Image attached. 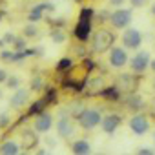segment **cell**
<instances>
[{
    "label": "cell",
    "mask_w": 155,
    "mask_h": 155,
    "mask_svg": "<svg viewBox=\"0 0 155 155\" xmlns=\"http://www.w3.org/2000/svg\"><path fill=\"white\" fill-rule=\"evenodd\" d=\"M91 13H93V9L84 8V9L81 11V20H79V24L75 26V37L79 38L81 42H86L88 37H90V33H91Z\"/></svg>",
    "instance_id": "cell-1"
},
{
    "label": "cell",
    "mask_w": 155,
    "mask_h": 155,
    "mask_svg": "<svg viewBox=\"0 0 155 155\" xmlns=\"http://www.w3.org/2000/svg\"><path fill=\"white\" fill-rule=\"evenodd\" d=\"M77 120H79V124L84 130H93L102 122V115L95 108H84L79 115H77Z\"/></svg>",
    "instance_id": "cell-2"
},
{
    "label": "cell",
    "mask_w": 155,
    "mask_h": 155,
    "mask_svg": "<svg viewBox=\"0 0 155 155\" xmlns=\"http://www.w3.org/2000/svg\"><path fill=\"white\" fill-rule=\"evenodd\" d=\"M113 42H115V35L110 29H99L93 37V51L104 53L113 48Z\"/></svg>",
    "instance_id": "cell-3"
},
{
    "label": "cell",
    "mask_w": 155,
    "mask_h": 155,
    "mask_svg": "<svg viewBox=\"0 0 155 155\" xmlns=\"http://www.w3.org/2000/svg\"><path fill=\"white\" fill-rule=\"evenodd\" d=\"M110 22L115 29H124L130 26L131 22V9H124V8H119L115 9L111 15H110Z\"/></svg>",
    "instance_id": "cell-4"
},
{
    "label": "cell",
    "mask_w": 155,
    "mask_h": 155,
    "mask_svg": "<svg viewBox=\"0 0 155 155\" xmlns=\"http://www.w3.org/2000/svg\"><path fill=\"white\" fill-rule=\"evenodd\" d=\"M128 126H130V130H131L135 135H146V133L150 131V120H148V117H146L144 113H135V115L130 119Z\"/></svg>",
    "instance_id": "cell-5"
},
{
    "label": "cell",
    "mask_w": 155,
    "mask_h": 155,
    "mask_svg": "<svg viewBox=\"0 0 155 155\" xmlns=\"http://www.w3.org/2000/svg\"><path fill=\"white\" fill-rule=\"evenodd\" d=\"M150 62H151L150 53H148V51H139V53H135V55L130 58V68H131V71H135V73H144V71L150 68Z\"/></svg>",
    "instance_id": "cell-6"
},
{
    "label": "cell",
    "mask_w": 155,
    "mask_h": 155,
    "mask_svg": "<svg viewBox=\"0 0 155 155\" xmlns=\"http://www.w3.org/2000/svg\"><path fill=\"white\" fill-rule=\"evenodd\" d=\"M122 44H124V48H128V49H137V48L142 44V35H140V31L135 29V28L126 29V31L122 33Z\"/></svg>",
    "instance_id": "cell-7"
},
{
    "label": "cell",
    "mask_w": 155,
    "mask_h": 155,
    "mask_svg": "<svg viewBox=\"0 0 155 155\" xmlns=\"http://www.w3.org/2000/svg\"><path fill=\"white\" fill-rule=\"evenodd\" d=\"M128 64V53L124 48H119V46H113L110 49V66L119 69V68H124Z\"/></svg>",
    "instance_id": "cell-8"
},
{
    "label": "cell",
    "mask_w": 155,
    "mask_h": 155,
    "mask_svg": "<svg viewBox=\"0 0 155 155\" xmlns=\"http://www.w3.org/2000/svg\"><path fill=\"white\" fill-rule=\"evenodd\" d=\"M120 122H122V119H120V115H119V113H108L106 117H102L101 128H102V131H104V133L111 135V133H115V131H117V128L120 126Z\"/></svg>",
    "instance_id": "cell-9"
},
{
    "label": "cell",
    "mask_w": 155,
    "mask_h": 155,
    "mask_svg": "<svg viewBox=\"0 0 155 155\" xmlns=\"http://www.w3.org/2000/svg\"><path fill=\"white\" fill-rule=\"evenodd\" d=\"M57 133H58V137H62V139H69V137L75 133V126H73V122L69 120V117H60V119L57 120Z\"/></svg>",
    "instance_id": "cell-10"
},
{
    "label": "cell",
    "mask_w": 155,
    "mask_h": 155,
    "mask_svg": "<svg viewBox=\"0 0 155 155\" xmlns=\"http://www.w3.org/2000/svg\"><path fill=\"white\" fill-rule=\"evenodd\" d=\"M33 126H35V130L38 133H48L51 130V126H53V117L49 113H38L35 117V124Z\"/></svg>",
    "instance_id": "cell-11"
},
{
    "label": "cell",
    "mask_w": 155,
    "mask_h": 155,
    "mask_svg": "<svg viewBox=\"0 0 155 155\" xmlns=\"http://www.w3.org/2000/svg\"><path fill=\"white\" fill-rule=\"evenodd\" d=\"M28 99H29V91L24 90V88H18V90H15V93L11 95L9 104H11V108L18 110V108H22V106H26Z\"/></svg>",
    "instance_id": "cell-12"
},
{
    "label": "cell",
    "mask_w": 155,
    "mask_h": 155,
    "mask_svg": "<svg viewBox=\"0 0 155 155\" xmlns=\"http://www.w3.org/2000/svg\"><path fill=\"white\" fill-rule=\"evenodd\" d=\"M135 86H137V79H133L131 73H122L119 77V81H117L119 90H133Z\"/></svg>",
    "instance_id": "cell-13"
},
{
    "label": "cell",
    "mask_w": 155,
    "mask_h": 155,
    "mask_svg": "<svg viewBox=\"0 0 155 155\" xmlns=\"http://www.w3.org/2000/svg\"><path fill=\"white\" fill-rule=\"evenodd\" d=\"M71 151L75 155H88L91 151V144L88 140H84V139H79V140H75L71 144Z\"/></svg>",
    "instance_id": "cell-14"
},
{
    "label": "cell",
    "mask_w": 155,
    "mask_h": 155,
    "mask_svg": "<svg viewBox=\"0 0 155 155\" xmlns=\"http://www.w3.org/2000/svg\"><path fill=\"white\" fill-rule=\"evenodd\" d=\"M37 130L35 131H31V130H26L24 133H22V144H24V148L26 150H29V148H33V146H37Z\"/></svg>",
    "instance_id": "cell-15"
},
{
    "label": "cell",
    "mask_w": 155,
    "mask_h": 155,
    "mask_svg": "<svg viewBox=\"0 0 155 155\" xmlns=\"http://www.w3.org/2000/svg\"><path fill=\"white\" fill-rule=\"evenodd\" d=\"M126 106H128L130 110H133V111H139V110L144 108V101H142L140 95H128V99H126Z\"/></svg>",
    "instance_id": "cell-16"
},
{
    "label": "cell",
    "mask_w": 155,
    "mask_h": 155,
    "mask_svg": "<svg viewBox=\"0 0 155 155\" xmlns=\"http://www.w3.org/2000/svg\"><path fill=\"white\" fill-rule=\"evenodd\" d=\"M18 151H20V148L13 140H6V142H2V146H0V153L2 155H17Z\"/></svg>",
    "instance_id": "cell-17"
},
{
    "label": "cell",
    "mask_w": 155,
    "mask_h": 155,
    "mask_svg": "<svg viewBox=\"0 0 155 155\" xmlns=\"http://www.w3.org/2000/svg\"><path fill=\"white\" fill-rule=\"evenodd\" d=\"M44 9H51V6H49V4L37 6V8L28 15V20H29V22H37V20H40V18H42V11H44Z\"/></svg>",
    "instance_id": "cell-18"
},
{
    "label": "cell",
    "mask_w": 155,
    "mask_h": 155,
    "mask_svg": "<svg viewBox=\"0 0 155 155\" xmlns=\"http://www.w3.org/2000/svg\"><path fill=\"white\" fill-rule=\"evenodd\" d=\"M37 35H38V29H37L35 24H28V26L24 28V37H26V38H33V37H37Z\"/></svg>",
    "instance_id": "cell-19"
},
{
    "label": "cell",
    "mask_w": 155,
    "mask_h": 155,
    "mask_svg": "<svg viewBox=\"0 0 155 155\" xmlns=\"http://www.w3.org/2000/svg\"><path fill=\"white\" fill-rule=\"evenodd\" d=\"M6 84H8L11 90H18V88H20V79H18V77H15V75H11V77H8Z\"/></svg>",
    "instance_id": "cell-20"
},
{
    "label": "cell",
    "mask_w": 155,
    "mask_h": 155,
    "mask_svg": "<svg viewBox=\"0 0 155 155\" xmlns=\"http://www.w3.org/2000/svg\"><path fill=\"white\" fill-rule=\"evenodd\" d=\"M29 88H31L33 91H40V90L44 88V81L40 79V77H35V79L31 81V84H29Z\"/></svg>",
    "instance_id": "cell-21"
},
{
    "label": "cell",
    "mask_w": 155,
    "mask_h": 155,
    "mask_svg": "<svg viewBox=\"0 0 155 155\" xmlns=\"http://www.w3.org/2000/svg\"><path fill=\"white\" fill-rule=\"evenodd\" d=\"M73 66V60L71 58H62L58 64H57V71H64V69H69Z\"/></svg>",
    "instance_id": "cell-22"
},
{
    "label": "cell",
    "mask_w": 155,
    "mask_h": 155,
    "mask_svg": "<svg viewBox=\"0 0 155 155\" xmlns=\"http://www.w3.org/2000/svg\"><path fill=\"white\" fill-rule=\"evenodd\" d=\"M9 124V115L8 113H0V128H6Z\"/></svg>",
    "instance_id": "cell-23"
},
{
    "label": "cell",
    "mask_w": 155,
    "mask_h": 155,
    "mask_svg": "<svg viewBox=\"0 0 155 155\" xmlns=\"http://www.w3.org/2000/svg\"><path fill=\"white\" fill-rule=\"evenodd\" d=\"M51 38H53L55 42H58V44H60V42H64V33H60V31H55V33L51 35Z\"/></svg>",
    "instance_id": "cell-24"
},
{
    "label": "cell",
    "mask_w": 155,
    "mask_h": 155,
    "mask_svg": "<svg viewBox=\"0 0 155 155\" xmlns=\"http://www.w3.org/2000/svg\"><path fill=\"white\" fill-rule=\"evenodd\" d=\"M15 40H17L15 35H11V33H6V35H4V42H6V44H11V42L15 44Z\"/></svg>",
    "instance_id": "cell-25"
},
{
    "label": "cell",
    "mask_w": 155,
    "mask_h": 155,
    "mask_svg": "<svg viewBox=\"0 0 155 155\" xmlns=\"http://www.w3.org/2000/svg\"><path fill=\"white\" fill-rule=\"evenodd\" d=\"M130 4H131V8H142L146 4V0H130Z\"/></svg>",
    "instance_id": "cell-26"
},
{
    "label": "cell",
    "mask_w": 155,
    "mask_h": 155,
    "mask_svg": "<svg viewBox=\"0 0 155 155\" xmlns=\"http://www.w3.org/2000/svg\"><path fill=\"white\" fill-rule=\"evenodd\" d=\"M8 77H9V75H8V71H6V69H0V84L6 82V81H8Z\"/></svg>",
    "instance_id": "cell-27"
},
{
    "label": "cell",
    "mask_w": 155,
    "mask_h": 155,
    "mask_svg": "<svg viewBox=\"0 0 155 155\" xmlns=\"http://www.w3.org/2000/svg\"><path fill=\"white\" fill-rule=\"evenodd\" d=\"M24 46H26V42H24V40H18V38L15 40V49H17V51L24 49Z\"/></svg>",
    "instance_id": "cell-28"
},
{
    "label": "cell",
    "mask_w": 155,
    "mask_h": 155,
    "mask_svg": "<svg viewBox=\"0 0 155 155\" xmlns=\"http://www.w3.org/2000/svg\"><path fill=\"white\" fill-rule=\"evenodd\" d=\"M137 153H140V155H151L155 151L153 150H148V148H140V150H137Z\"/></svg>",
    "instance_id": "cell-29"
},
{
    "label": "cell",
    "mask_w": 155,
    "mask_h": 155,
    "mask_svg": "<svg viewBox=\"0 0 155 155\" xmlns=\"http://www.w3.org/2000/svg\"><path fill=\"white\" fill-rule=\"evenodd\" d=\"M124 2H126V0H110V4H111V6H115V8H120Z\"/></svg>",
    "instance_id": "cell-30"
},
{
    "label": "cell",
    "mask_w": 155,
    "mask_h": 155,
    "mask_svg": "<svg viewBox=\"0 0 155 155\" xmlns=\"http://www.w3.org/2000/svg\"><path fill=\"white\" fill-rule=\"evenodd\" d=\"M150 68L153 69V73H155V58H151V62H150Z\"/></svg>",
    "instance_id": "cell-31"
},
{
    "label": "cell",
    "mask_w": 155,
    "mask_h": 155,
    "mask_svg": "<svg viewBox=\"0 0 155 155\" xmlns=\"http://www.w3.org/2000/svg\"><path fill=\"white\" fill-rule=\"evenodd\" d=\"M151 15H155V4L151 6Z\"/></svg>",
    "instance_id": "cell-32"
},
{
    "label": "cell",
    "mask_w": 155,
    "mask_h": 155,
    "mask_svg": "<svg viewBox=\"0 0 155 155\" xmlns=\"http://www.w3.org/2000/svg\"><path fill=\"white\" fill-rule=\"evenodd\" d=\"M0 97H2V90H0Z\"/></svg>",
    "instance_id": "cell-33"
},
{
    "label": "cell",
    "mask_w": 155,
    "mask_h": 155,
    "mask_svg": "<svg viewBox=\"0 0 155 155\" xmlns=\"http://www.w3.org/2000/svg\"><path fill=\"white\" fill-rule=\"evenodd\" d=\"M153 88H155V81H153Z\"/></svg>",
    "instance_id": "cell-34"
},
{
    "label": "cell",
    "mask_w": 155,
    "mask_h": 155,
    "mask_svg": "<svg viewBox=\"0 0 155 155\" xmlns=\"http://www.w3.org/2000/svg\"><path fill=\"white\" fill-rule=\"evenodd\" d=\"M153 140H155V133H153Z\"/></svg>",
    "instance_id": "cell-35"
},
{
    "label": "cell",
    "mask_w": 155,
    "mask_h": 155,
    "mask_svg": "<svg viewBox=\"0 0 155 155\" xmlns=\"http://www.w3.org/2000/svg\"><path fill=\"white\" fill-rule=\"evenodd\" d=\"M77 2H79V0H77Z\"/></svg>",
    "instance_id": "cell-36"
}]
</instances>
